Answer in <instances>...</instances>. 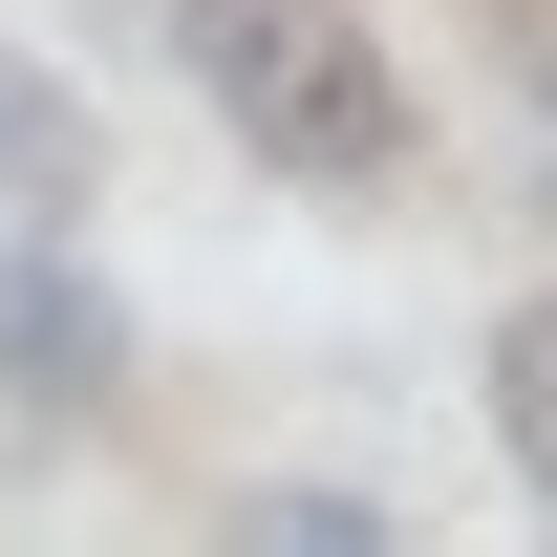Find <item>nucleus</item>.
<instances>
[{
	"mask_svg": "<svg viewBox=\"0 0 557 557\" xmlns=\"http://www.w3.org/2000/svg\"><path fill=\"white\" fill-rule=\"evenodd\" d=\"M172 65L214 86V129L258 172H386V129H408L364 0H172Z\"/></svg>",
	"mask_w": 557,
	"mask_h": 557,
	"instance_id": "nucleus-1",
	"label": "nucleus"
},
{
	"mask_svg": "<svg viewBox=\"0 0 557 557\" xmlns=\"http://www.w3.org/2000/svg\"><path fill=\"white\" fill-rule=\"evenodd\" d=\"M129 386V300L44 236H0V408H108Z\"/></svg>",
	"mask_w": 557,
	"mask_h": 557,
	"instance_id": "nucleus-2",
	"label": "nucleus"
},
{
	"mask_svg": "<svg viewBox=\"0 0 557 557\" xmlns=\"http://www.w3.org/2000/svg\"><path fill=\"white\" fill-rule=\"evenodd\" d=\"M86 194H108V108H86L65 65H22V44H0V236H65Z\"/></svg>",
	"mask_w": 557,
	"mask_h": 557,
	"instance_id": "nucleus-3",
	"label": "nucleus"
},
{
	"mask_svg": "<svg viewBox=\"0 0 557 557\" xmlns=\"http://www.w3.org/2000/svg\"><path fill=\"white\" fill-rule=\"evenodd\" d=\"M493 450L536 472V515H557V300H515L493 322Z\"/></svg>",
	"mask_w": 557,
	"mask_h": 557,
	"instance_id": "nucleus-4",
	"label": "nucleus"
},
{
	"mask_svg": "<svg viewBox=\"0 0 557 557\" xmlns=\"http://www.w3.org/2000/svg\"><path fill=\"white\" fill-rule=\"evenodd\" d=\"M258 536L278 557H386V515H364V493H258Z\"/></svg>",
	"mask_w": 557,
	"mask_h": 557,
	"instance_id": "nucleus-5",
	"label": "nucleus"
}]
</instances>
